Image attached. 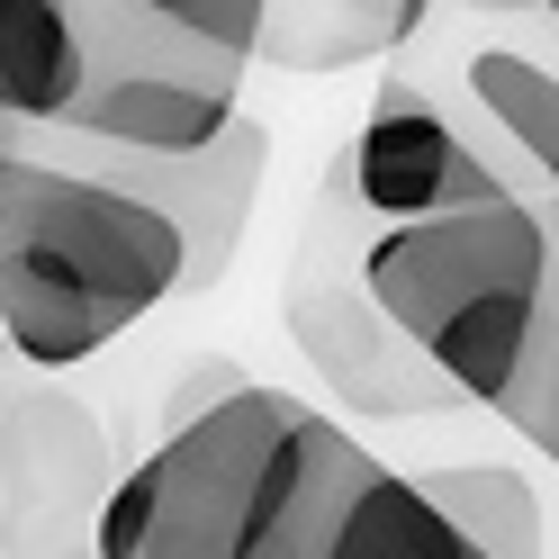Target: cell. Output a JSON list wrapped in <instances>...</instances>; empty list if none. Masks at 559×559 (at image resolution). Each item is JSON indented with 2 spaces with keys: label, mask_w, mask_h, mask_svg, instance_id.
Returning a JSON list of instances; mask_svg holds the SVG:
<instances>
[{
  "label": "cell",
  "mask_w": 559,
  "mask_h": 559,
  "mask_svg": "<svg viewBox=\"0 0 559 559\" xmlns=\"http://www.w3.org/2000/svg\"><path fill=\"white\" fill-rule=\"evenodd\" d=\"M542 27H559V10H542Z\"/></svg>",
  "instance_id": "16"
},
{
  "label": "cell",
  "mask_w": 559,
  "mask_h": 559,
  "mask_svg": "<svg viewBox=\"0 0 559 559\" xmlns=\"http://www.w3.org/2000/svg\"><path fill=\"white\" fill-rule=\"evenodd\" d=\"M425 27H433L425 0H262L253 63H280V73H343V63L406 55Z\"/></svg>",
  "instance_id": "11"
},
{
  "label": "cell",
  "mask_w": 559,
  "mask_h": 559,
  "mask_svg": "<svg viewBox=\"0 0 559 559\" xmlns=\"http://www.w3.org/2000/svg\"><path fill=\"white\" fill-rule=\"evenodd\" d=\"M37 145L55 163L91 171V181H109L118 199L154 207V217L171 226V243H181V298L217 289V280L235 271V243L243 226H253V199H262V171H271V127L262 118H235L217 145L199 154H109V145H73V135H37Z\"/></svg>",
  "instance_id": "8"
},
{
  "label": "cell",
  "mask_w": 559,
  "mask_h": 559,
  "mask_svg": "<svg viewBox=\"0 0 559 559\" xmlns=\"http://www.w3.org/2000/svg\"><path fill=\"white\" fill-rule=\"evenodd\" d=\"M334 171H343V199H353L361 235H397V226H433V217H469V207L514 199L487 171V154L461 135V118L415 82V63H397L379 82L353 154H334Z\"/></svg>",
  "instance_id": "7"
},
{
  "label": "cell",
  "mask_w": 559,
  "mask_h": 559,
  "mask_svg": "<svg viewBox=\"0 0 559 559\" xmlns=\"http://www.w3.org/2000/svg\"><path fill=\"white\" fill-rule=\"evenodd\" d=\"M425 487V506L461 533L478 559H550L542 542V487L506 469V461H433V469H406Z\"/></svg>",
  "instance_id": "13"
},
{
  "label": "cell",
  "mask_w": 559,
  "mask_h": 559,
  "mask_svg": "<svg viewBox=\"0 0 559 559\" xmlns=\"http://www.w3.org/2000/svg\"><path fill=\"white\" fill-rule=\"evenodd\" d=\"M181 298V243L154 207L55 163L37 135L0 145V343L55 379Z\"/></svg>",
  "instance_id": "1"
},
{
  "label": "cell",
  "mask_w": 559,
  "mask_h": 559,
  "mask_svg": "<svg viewBox=\"0 0 559 559\" xmlns=\"http://www.w3.org/2000/svg\"><path fill=\"white\" fill-rule=\"evenodd\" d=\"M442 73H415L461 135L487 154V171L523 199V207H559V63L533 55L523 37H497L487 19H469V37H451Z\"/></svg>",
  "instance_id": "10"
},
{
  "label": "cell",
  "mask_w": 559,
  "mask_h": 559,
  "mask_svg": "<svg viewBox=\"0 0 559 559\" xmlns=\"http://www.w3.org/2000/svg\"><path fill=\"white\" fill-rule=\"evenodd\" d=\"M514 433L533 442L542 461H559V298H550V334H542V361H533V389H523Z\"/></svg>",
  "instance_id": "14"
},
{
  "label": "cell",
  "mask_w": 559,
  "mask_h": 559,
  "mask_svg": "<svg viewBox=\"0 0 559 559\" xmlns=\"http://www.w3.org/2000/svg\"><path fill=\"white\" fill-rule=\"evenodd\" d=\"M280 325H289L298 361L317 370V389L343 415H379V425H433V415H461V397L389 334V317L361 289V217L343 199V171L325 163L317 199L298 217L289 271H280Z\"/></svg>",
  "instance_id": "5"
},
{
  "label": "cell",
  "mask_w": 559,
  "mask_h": 559,
  "mask_svg": "<svg viewBox=\"0 0 559 559\" xmlns=\"http://www.w3.org/2000/svg\"><path fill=\"white\" fill-rule=\"evenodd\" d=\"M361 289L461 406H487L514 425L559 298V235L523 199L361 235Z\"/></svg>",
  "instance_id": "2"
},
{
  "label": "cell",
  "mask_w": 559,
  "mask_h": 559,
  "mask_svg": "<svg viewBox=\"0 0 559 559\" xmlns=\"http://www.w3.org/2000/svg\"><path fill=\"white\" fill-rule=\"evenodd\" d=\"M82 46H73V0H0V127L46 135L73 109Z\"/></svg>",
  "instance_id": "12"
},
{
  "label": "cell",
  "mask_w": 559,
  "mask_h": 559,
  "mask_svg": "<svg viewBox=\"0 0 559 559\" xmlns=\"http://www.w3.org/2000/svg\"><path fill=\"white\" fill-rule=\"evenodd\" d=\"M253 559H478V550L425 506V487L406 469H389L343 425H325L298 497L280 506Z\"/></svg>",
  "instance_id": "9"
},
{
  "label": "cell",
  "mask_w": 559,
  "mask_h": 559,
  "mask_svg": "<svg viewBox=\"0 0 559 559\" xmlns=\"http://www.w3.org/2000/svg\"><path fill=\"white\" fill-rule=\"evenodd\" d=\"M73 46H82V82L73 109L46 135L73 145H109V154H199L243 118V55H217L171 27L163 0H73Z\"/></svg>",
  "instance_id": "4"
},
{
  "label": "cell",
  "mask_w": 559,
  "mask_h": 559,
  "mask_svg": "<svg viewBox=\"0 0 559 559\" xmlns=\"http://www.w3.org/2000/svg\"><path fill=\"white\" fill-rule=\"evenodd\" d=\"M325 425L334 415L271 379H243L190 425H163V442L127 461L99 506V559H253Z\"/></svg>",
  "instance_id": "3"
},
{
  "label": "cell",
  "mask_w": 559,
  "mask_h": 559,
  "mask_svg": "<svg viewBox=\"0 0 559 559\" xmlns=\"http://www.w3.org/2000/svg\"><path fill=\"white\" fill-rule=\"evenodd\" d=\"M542 217H550V235H559V207H542Z\"/></svg>",
  "instance_id": "15"
},
{
  "label": "cell",
  "mask_w": 559,
  "mask_h": 559,
  "mask_svg": "<svg viewBox=\"0 0 559 559\" xmlns=\"http://www.w3.org/2000/svg\"><path fill=\"white\" fill-rule=\"evenodd\" d=\"M118 433L63 379H0V559H99Z\"/></svg>",
  "instance_id": "6"
}]
</instances>
